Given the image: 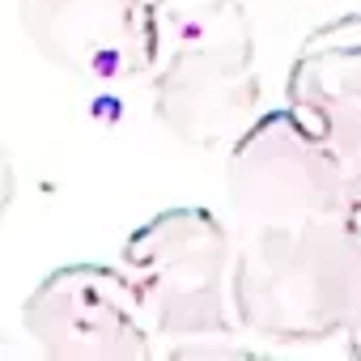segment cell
<instances>
[{
  "label": "cell",
  "mask_w": 361,
  "mask_h": 361,
  "mask_svg": "<svg viewBox=\"0 0 361 361\" xmlns=\"http://www.w3.org/2000/svg\"><path fill=\"white\" fill-rule=\"evenodd\" d=\"M22 327L47 361H153L157 336L123 264H64L22 306Z\"/></svg>",
  "instance_id": "5b68a950"
},
{
  "label": "cell",
  "mask_w": 361,
  "mask_h": 361,
  "mask_svg": "<svg viewBox=\"0 0 361 361\" xmlns=\"http://www.w3.org/2000/svg\"><path fill=\"white\" fill-rule=\"evenodd\" d=\"M344 217L353 226H361V153H348V200H344Z\"/></svg>",
  "instance_id": "ba28073f"
},
{
  "label": "cell",
  "mask_w": 361,
  "mask_h": 361,
  "mask_svg": "<svg viewBox=\"0 0 361 361\" xmlns=\"http://www.w3.org/2000/svg\"><path fill=\"white\" fill-rule=\"evenodd\" d=\"M344 348H348V357H357V361H361V327H353V331L344 336Z\"/></svg>",
  "instance_id": "9c48e42d"
},
{
  "label": "cell",
  "mask_w": 361,
  "mask_h": 361,
  "mask_svg": "<svg viewBox=\"0 0 361 361\" xmlns=\"http://www.w3.org/2000/svg\"><path fill=\"white\" fill-rule=\"evenodd\" d=\"M285 94L344 157L361 153V13L331 18L298 43Z\"/></svg>",
  "instance_id": "52a82bcc"
},
{
  "label": "cell",
  "mask_w": 361,
  "mask_h": 361,
  "mask_svg": "<svg viewBox=\"0 0 361 361\" xmlns=\"http://www.w3.org/2000/svg\"><path fill=\"white\" fill-rule=\"evenodd\" d=\"M153 119L192 149H230L259 119L255 30L243 0H161Z\"/></svg>",
  "instance_id": "3957f363"
},
{
  "label": "cell",
  "mask_w": 361,
  "mask_h": 361,
  "mask_svg": "<svg viewBox=\"0 0 361 361\" xmlns=\"http://www.w3.org/2000/svg\"><path fill=\"white\" fill-rule=\"evenodd\" d=\"M234 310L264 344L348 336L361 327V226L319 217L238 234Z\"/></svg>",
  "instance_id": "6da1fadb"
},
{
  "label": "cell",
  "mask_w": 361,
  "mask_h": 361,
  "mask_svg": "<svg viewBox=\"0 0 361 361\" xmlns=\"http://www.w3.org/2000/svg\"><path fill=\"white\" fill-rule=\"evenodd\" d=\"M30 47L77 81H140L161 60V0H18Z\"/></svg>",
  "instance_id": "8992f818"
},
{
  "label": "cell",
  "mask_w": 361,
  "mask_h": 361,
  "mask_svg": "<svg viewBox=\"0 0 361 361\" xmlns=\"http://www.w3.org/2000/svg\"><path fill=\"white\" fill-rule=\"evenodd\" d=\"M348 157L293 106L259 115L226 153V204L238 226H298L344 217Z\"/></svg>",
  "instance_id": "277c9868"
},
{
  "label": "cell",
  "mask_w": 361,
  "mask_h": 361,
  "mask_svg": "<svg viewBox=\"0 0 361 361\" xmlns=\"http://www.w3.org/2000/svg\"><path fill=\"white\" fill-rule=\"evenodd\" d=\"M132 276L157 357H247L243 323L234 310L238 234L200 204H178L128 234L119 251Z\"/></svg>",
  "instance_id": "7a4b0ae2"
}]
</instances>
